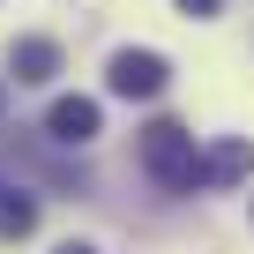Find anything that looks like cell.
I'll list each match as a JSON object with an SVG mask.
<instances>
[{"label":"cell","instance_id":"5b68a950","mask_svg":"<svg viewBox=\"0 0 254 254\" xmlns=\"http://www.w3.org/2000/svg\"><path fill=\"white\" fill-rule=\"evenodd\" d=\"M254 172V142L247 135H224L209 157H202V187H232V180H247Z\"/></svg>","mask_w":254,"mask_h":254},{"label":"cell","instance_id":"9c48e42d","mask_svg":"<svg viewBox=\"0 0 254 254\" xmlns=\"http://www.w3.org/2000/svg\"><path fill=\"white\" fill-rule=\"evenodd\" d=\"M0 112H8V82H0Z\"/></svg>","mask_w":254,"mask_h":254},{"label":"cell","instance_id":"8992f818","mask_svg":"<svg viewBox=\"0 0 254 254\" xmlns=\"http://www.w3.org/2000/svg\"><path fill=\"white\" fill-rule=\"evenodd\" d=\"M30 224H38V202H23V194H15V202H0V232H8V239H23Z\"/></svg>","mask_w":254,"mask_h":254},{"label":"cell","instance_id":"ba28073f","mask_svg":"<svg viewBox=\"0 0 254 254\" xmlns=\"http://www.w3.org/2000/svg\"><path fill=\"white\" fill-rule=\"evenodd\" d=\"M60 254H97V247H60Z\"/></svg>","mask_w":254,"mask_h":254},{"label":"cell","instance_id":"3957f363","mask_svg":"<svg viewBox=\"0 0 254 254\" xmlns=\"http://www.w3.org/2000/svg\"><path fill=\"white\" fill-rule=\"evenodd\" d=\"M45 135H53V142H67V150L97 142V97H60V105L45 112Z\"/></svg>","mask_w":254,"mask_h":254},{"label":"cell","instance_id":"277c9868","mask_svg":"<svg viewBox=\"0 0 254 254\" xmlns=\"http://www.w3.org/2000/svg\"><path fill=\"white\" fill-rule=\"evenodd\" d=\"M8 75L15 82H53L60 75V45L53 38H15L8 45Z\"/></svg>","mask_w":254,"mask_h":254},{"label":"cell","instance_id":"7a4b0ae2","mask_svg":"<svg viewBox=\"0 0 254 254\" xmlns=\"http://www.w3.org/2000/svg\"><path fill=\"white\" fill-rule=\"evenodd\" d=\"M165 53H112V67H105V90L112 97H157L165 90Z\"/></svg>","mask_w":254,"mask_h":254},{"label":"cell","instance_id":"6da1fadb","mask_svg":"<svg viewBox=\"0 0 254 254\" xmlns=\"http://www.w3.org/2000/svg\"><path fill=\"white\" fill-rule=\"evenodd\" d=\"M142 172L157 180V187H202V150H194V135L187 127H172V120H157V127H142Z\"/></svg>","mask_w":254,"mask_h":254},{"label":"cell","instance_id":"52a82bcc","mask_svg":"<svg viewBox=\"0 0 254 254\" xmlns=\"http://www.w3.org/2000/svg\"><path fill=\"white\" fill-rule=\"evenodd\" d=\"M180 8H187V15H217V0H180Z\"/></svg>","mask_w":254,"mask_h":254}]
</instances>
